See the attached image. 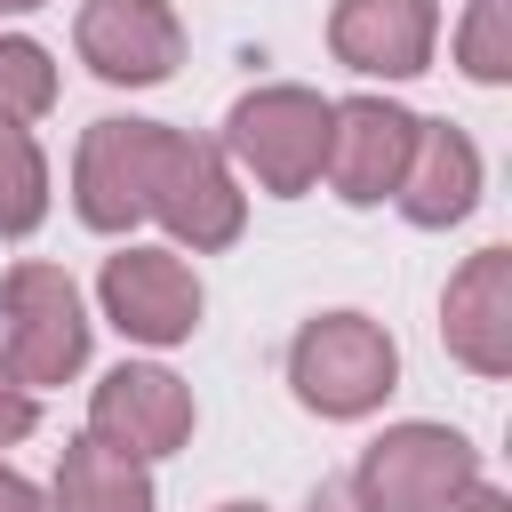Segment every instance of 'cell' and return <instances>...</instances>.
Here are the masks:
<instances>
[{
  "instance_id": "cell-1",
  "label": "cell",
  "mask_w": 512,
  "mask_h": 512,
  "mask_svg": "<svg viewBox=\"0 0 512 512\" xmlns=\"http://www.w3.org/2000/svg\"><path fill=\"white\" fill-rule=\"evenodd\" d=\"M0 368L16 392H40L88 368V312L56 264H16L0 280Z\"/></svg>"
},
{
  "instance_id": "cell-2",
  "label": "cell",
  "mask_w": 512,
  "mask_h": 512,
  "mask_svg": "<svg viewBox=\"0 0 512 512\" xmlns=\"http://www.w3.org/2000/svg\"><path fill=\"white\" fill-rule=\"evenodd\" d=\"M360 512H456L480 488V448L448 424H392L344 480Z\"/></svg>"
},
{
  "instance_id": "cell-3",
  "label": "cell",
  "mask_w": 512,
  "mask_h": 512,
  "mask_svg": "<svg viewBox=\"0 0 512 512\" xmlns=\"http://www.w3.org/2000/svg\"><path fill=\"white\" fill-rule=\"evenodd\" d=\"M288 384L312 416H368L400 384V352L368 312H320L288 344Z\"/></svg>"
},
{
  "instance_id": "cell-4",
  "label": "cell",
  "mask_w": 512,
  "mask_h": 512,
  "mask_svg": "<svg viewBox=\"0 0 512 512\" xmlns=\"http://www.w3.org/2000/svg\"><path fill=\"white\" fill-rule=\"evenodd\" d=\"M216 152H232L264 192H304L312 176H320V160H328V96H312V88H296V80H280V88H248L240 104H232V120H224V144Z\"/></svg>"
},
{
  "instance_id": "cell-5",
  "label": "cell",
  "mask_w": 512,
  "mask_h": 512,
  "mask_svg": "<svg viewBox=\"0 0 512 512\" xmlns=\"http://www.w3.org/2000/svg\"><path fill=\"white\" fill-rule=\"evenodd\" d=\"M144 216H160L192 256L200 248H232L240 240V184L224 168V152L208 136H184V128H160L152 144V184H144Z\"/></svg>"
},
{
  "instance_id": "cell-6",
  "label": "cell",
  "mask_w": 512,
  "mask_h": 512,
  "mask_svg": "<svg viewBox=\"0 0 512 512\" xmlns=\"http://www.w3.org/2000/svg\"><path fill=\"white\" fill-rule=\"evenodd\" d=\"M96 296H104V320L120 336H136V344H184L200 328V280L168 248H120V256H104Z\"/></svg>"
},
{
  "instance_id": "cell-7",
  "label": "cell",
  "mask_w": 512,
  "mask_h": 512,
  "mask_svg": "<svg viewBox=\"0 0 512 512\" xmlns=\"http://www.w3.org/2000/svg\"><path fill=\"white\" fill-rule=\"evenodd\" d=\"M416 152V112L384 104V96H352V104H328V184L336 200L352 208H376L400 192V168Z\"/></svg>"
},
{
  "instance_id": "cell-8",
  "label": "cell",
  "mask_w": 512,
  "mask_h": 512,
  "mask_svg": "<svg viewBox=\"0 0 512 512\" xmlns=\"http://www.w3.org/2000/svg\"><path fill=\"white\" fill-rule=\"evenodd\" d=\"M72 40H80V64L112 88H152L184 56V24L168 0H88Z\"/></svg>"
},
{
  "instance_id": "cell-9",
  "label": "cell",
  "mask_w": 512,
  "mask_h": 512,
  "mask_svg": "<svg viewBox=\"0 0 512 512\" xmlns=\"http://www.w3.org/2000/svg\"><path fill=\"white\" fill-rule=\"evenodd\" d=\"M88 440H104V448H120L136 464L176 456L192 440V392H184V376H168V368H112L96 384V400H88Z\"/></svg>"
},
{
  "instance_id": "cell-10",
  "label": "cell",
  "mask_w": 512,
  "mask_h": 512,
  "mask_svg": "<svg viewBox=\"0 0 512 512\" xmlns=\"http://www.w3.org/2000/svg\"><path fill=\"white\" fill-rule=\"evenodd\" d=\"M152 144H160V120H96L80 136V160H72V208H80V224L128 232L144 216Z\"/></svg>"
},
{
  "instance_id": "cell-11",
  "label": "cell",
  "mask_w": 512,
  "mask_h": 512,
  "mask_svg": "<svg viewBox=\"0 0 512 512\" xmlns=\"http://www.w3.org/2000/svg\"><path fill=\"white\" fill-rule=\"evenodd\" d=\"M440 336L472 376H504L512 368V248L464 256V272L440 296Z\"/></svg>"
},
{
  "instance_id": "cell-12",
  "label": "cell",
  "mask_w": 512,
  "mask_h": 512,
  "mask_svg": "<svg viewBox=\"0 0 512 512\" xmlns=\"http://www.w3.org/2000/svg\"><path fill=\"white\" fill-rule=\"evenodd\" d=\"M432 32H440L432 0H336V16H328L336 64L384 72V80H416L432 64Z\"/></svg>"
},
{
  "instance_id": "cell-13",
  "label": "cell",
  "mask_w": 512,
  "mask_h": 512,
  "mask_svg": "<svg viewBox=\"0 0 512 512\" xmlns=\"http://www.w3.org/2000/svg\"><path fill=\"white\" fill-rule=\"evenodd\" d=\"M392 200L424 232H448L456 216H472V200H480V152H472V136L448 128V120H416V152H408Z\"/></svg>"
},
{
  "instance_id": "cell-14",
  "label": "cell",
  "mask_w": 512,
  "mask_h": 512,
  "mask_svg": "<svg viewBox=\"0 0 512 512\" xmlns=\"http://www.w3.org/2000/svg\"><path fill=\"white\" fill-rule=\"evenodd\" d=\"M48 512H152V480L136 456H120L104 440H72L56 464Z\"/></svg>"
},
{
  "instance_id": "cell-15",
  "label": "cell",
  "mask_w": 512,
  "mask_h": 512,
  "mask_svg": "<svg viewBox=\"0 0 512 512\" xmlns=\"http://www.w3.org/2000/svg\"><path fill=\"white\" fill-rule=\"evenodd\" d=\"M48 216V160L24 120L0 112V232H32Z\"/></svg>"
},
{
  "instance_id": "cell-16",
  "label": "cell",
  "mask_w": 512,
  "mask_h": 512,
  "mask_svg": "<svg viewBox=\"0 0 512 512\" xmlns=\"http://www.w3.org/2000/svg\"><path fill=\"white\" fill-rule=\"evenodd\" d=\"M456 64H464L480 88L512 80V0H472V16H464V32H456Z\"/></svg>"
},
{
  "instance_id": "cell-17",
  "label": "cell",
  "mask_w": 512,
  "mask_h": 512,
  "mask_svg": "<svg viewBox=\"0 0 512 512\" xmlns=\"http://www.w3.org/2000/svg\"><path fill=\"white\" fill-rule=\"evenodd\" d=\"M56 104V64L40 40H0V112L8 120H40Z\"/></svg>"
},
{
  "instance_id": "cell-18",
  "label": "cell",
  "mask_w": 512,
  "mask_h": 512,
  "mask_svg": "<svg viewBox=\"0 0 512 512\" xmlns=\"http://www.w3.org/2000/svg\"><path fill=\"white\" fill-rule=\"evenodd\" d=\"M40 424V408H32V392H16V384H0V448L8 440H24Z\"/></svg>"
},
{
  "instance_id": "cell-19",
  "label": "cell",
  "mask_w": 512,
  "mask_h": 512,
  "mask_svg": "<svg viewBox=\"0 0 512 512\" xmlns=\"http://www.w3.org/2000/svg\"><path fill=\"white\" fill-rule=\"evenodd\" d=\"M304 512H360V496H352V488H344V480H320V488H312V504H304Z\"/></svg>"
},
{
  "instance_id": "cell-20",
  "label": "cell",
  "mask_w": 512,
  "mask_h": 512,
  "mask_svg": "<svg viewBox=\"0 0 512 512\" xmlns=\"http://www.w3.org/2000/svg\"><path fill=\"white\" fill-rule=\"evenodd\" d=\"M0 512H40V488L16 480V472H0Z\"/></svg>"
},
{
  "instance_id": "cell-21",
  "label": "cell",
  "mask_w": 512,
  "mask_h": 512,
  "mask_svg": "<svg viewBox=\"0 0 512 512\" xmlns=\"http://www.w3.org/2000/svg\"><path fill=\"white\" fill-rule=\"evenodd\" d=\"M456 512H512V496H504V488H488V480H480V488H472V496H464V504H456Z\"/></svg>"
},
{
  "instance_id": "cell-22",
  "label": "cell",
  "mask_w": 512,
  "mask_h": 512,
  "mask_svg": "<svg viewBox=\"0 0 512 512\" xmlns=\"http://www.w3.org/2000/svg\"><path fill=\"white\" fill-rule=\"evenodd\" d=\"M24 8H40V0H0V16H24Z\"/></svg>"
},
{
  "instance_id": "cell-23",
  "label": "cell",
  "mask_w": 512,
  "mask_h": 512,
  "mask_svg": "<svg viewBox=\"0 0 512 512\" xmlns=\"http://www.w3.org/2000/svg\"><path fill=\"white\" fill-rule=\"evenodd\" d=\"M216 512H264V504H216Z\"/></svg>"
}]
</instances>
